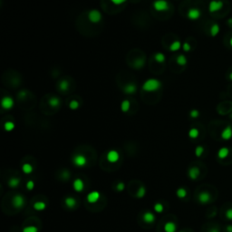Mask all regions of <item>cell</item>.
Listing matches in <instances>:
<instances>
[{"label": "cell", "mask_w": 232, "mask_h": 232, "mask_svg": "<svg viewBox=\"0 0 232 232\" xmlns=\"http://www.w3.org/2000/svg\"><path fill=\"white\" fill-rule=\"evenodd\" d=\"M211 196L208 191H202L199 195V201L201 204H207L210 201Z\"/></svg>", "instance_id": "7c38bea8"}, {"label": "cell", "mask_w": 232, "mask_h": 232, "mask_svg": "<svg viewBox=\"0 0 232 232\" xmlns=\"http://www.w3.org/2000/svg\"><path fill=\"white\" fill-rule=\"evenodd\" d=\"M63 178H66V180H67V179L70 177V173H69L67 171H63Z\"/></svg>", "instance_id": "ee69618b"}, {"label": "cell", "mask_w": 232, "mask_h": 232, "mask_svg": "<svg viewBox=\"0 0 232 232\" xmlns=\"http://www.w3.org/2000/svg\"><path fill=\"white\" fill-rule=\"evenodd\" d=\"M199 115H200V112H199L198 110H196V109L191 110V111H190V116L191 118H198Z\"/></svg>", "instance_id": "f35d334b"}, {"label": "cell", "mask_w": 232, "mask_h": 232, "mask_svg": "<svg viewBox=\"0 0 232 232\" xmlns=\"http://www.w3.org/2000/svg\"><path fill=\"white\" fill-rule=\"evenodd\" d=\"M106 158H107V161L109 162H111V163H115V162H117L120 160V154L115 150H111V151L108 152Z\"/></svg>", "instance_id": "52a82bcc"}, {"label": "cell", "mask_w": 232, "mask_h": 232, "mask_svg": "<svg viewBox=\"0 0 232 232\" xmlns=\"http://www.w3.org/2000/svg\"><path fill=\"white\" fill-rule=\"evenodd\" d=\"M59 88L62 91H67L68 88H69V83H68V81H66V80L61 81L60 83H59Z\"/></svg>", "instance_id": "d6a6232c"}, {"label": "cell", "mask_w": 232, "mask_h": 232, "mask_svg": "<svg viewBox=\"0 0 232 232\" xmlns=\"http://www.w3.org/2000/svg\"><path fill=\"white\" fill-rule=\"evenodd\" d=\"M88 19L92 23H98L102 20V14L97 9H92L88 13Z\"/></svg>", "instance_id": "8992f818"}, {"label": "cell", "mask_w": 232, "mask_h": 232, "mask_svg": "<svg viewBox=\"0 0 232 232\" xmlns=\"http://www.w3.org/2000/svg\"><path fill=\"white\" fill-rule=\"evenodd\" d=\"M49 104L52 106V107H57V106H59L60 105V100L57 98V97H52L50 100H49Z\"/></svg>", "instance_id": "f1b7e54d"}, {"label": "cell", "mask_w": 232, "mask_h": 232, "mask_svg": "<svg viewBox=\"0 0 232 232\" xmlns=\"http://www.w3.org/2000/svg\"><path fill=\"white\" fill-rule=\"evenodd\" d=\"M176 229H177V227H176V224L172 221L166 222L165 225H164V231L165 232H176Z\"/></svg>", "instance_id": "2e32d148"}, {"label": "cell", "mask_w": 232, "mask_h": 232, "mask_svg": "<svg viewBox=\"0 0 232 232\" xmlns=\"http://www.w3.org/2000/svg\"><path fill=\"white\" fill-rule=\"evenodd\" d=\"M209 232H219V230L217 228H213L209 230Z\"/></svg>", "instance_id": "bcb514c9"}, {"label": "cell", "mask_w": 232, "mask_h": 232, "mask_svg": "<svg viewBox=\"0 0 232 232\" xmlns=\"http://www.w3.org/2000/svg\"><path fill=\"white\" fill-rule=\"evenodd\" d=\"M219 31H220V27H219V25L218 24H213V25H211V27H210V30H209V32H210V35L214 37V36H216V35H219Z\"/></svg>", "instance_id": "7402d4cb"}, {"label": "cell", "mask_w": 232, "mask_h": 232, "mask_svg": "<svg viewBox=\"0 0 232 232\" xmlns=\"http://www.w3.org/2000/svg\"><path fill=\"white\" fill-rule=\"evenodd\" d=\"M153 7L156 11L163 12L169 9V3L166 0H156L153 3Z\"/></svg>", "instance_id": "5b68a950"}, {"label": "cell", "mask_w": 232, "mask_h": 232, "mask_svg": "<svg viewBox=\"0 0 232 232\" xmlns=\"http://www.w3.org/2000/svg\"><path fill=\"white\" fill-rule=\"evenodd\" d=\"M161 86V81L152 78V79H148L146 80L143 85H142V90L147 92H156L157 90H159Z\"/></svg>", "instance_id": "6da1fadb"}, {"label": "cell", "mask_w": 232, "mask_h": 232, "mask_svg": "<svg viewBox=\"0 0 232 232\" xmlns=\"http://www.w3.org/2000/svg\"><path fill=\"white\" fill-rule=\"evenodd\" d=\"M33 208L35 210H37V211H43L46 208V204L44 202V201H35L33 205Z\"/></svg>", "instance_id": "d6986e66"}, {"label": "cell", "mask_w": 232, "mask_h": 232, "mask_svg": "<svg viewBox=\"0 0 232 232\" xmlns=\"http://www.w3.org/2000/svg\"><path fill=\"white\" fill-rule=\"evenodd\" d=\"M1 106L6 110L11 109L14 106V100L10 96H6L1 101Z\"/></svg>", "instance_id": "30bf717a"}, {"label": "cell", "mask_w": 232, "mask_h": 232, "mask_svg": "<svg viewBox=\"0 0 232 232\" xmlns=\"http://www.w3.org/2000/svg\"><path fill=\"white\" fill-rule=\"evenodd\" d=\"M4 128L6 132H12L15 129V123L13 122H6L4 124Z\"/></svg>", "instance_id": "f546056e"}, {"label": "cell", "mask_w": 232, "mask_h": 232, "mask_svg": "<svg viewBox=\"0 0 232 232\" xmlns=\"http://www.w3.org/2000/svg\"><path fill=\"white\" fill-rule=\"evenodd\" d=\"M154 59L158 63H163L165 61V55L162 53H157L154 55Z\"/></svg>", "instance_id": "1f68e13d"}, {"label": "cell", "mask_w": 232, "mask_h": 232, "mask_svg": "<svg viewBox=\"0 0 232 232\" xmlns=\"http://www.w3.org/2000/svg\"><path fill=\"white\" fill-rule=\"evenodd\" d=\"M34 188H35V182L32 180H30V181H28L26 182V189L27 190H33Z\"/></svg>", "instance_id": "74e56055"}, {"label": "cell", "mask_w": 232, "mask_h": 232, "mask_svg": "<svg viewBox=\"0 0 232 232\" xmlns=\"http://www.w3.org/2000/svg\"><path fill=\"white\" fill-rule=\"evenodd\" d=\"M23 232H38V228L35 226H28L23 228Z\"/></svg>", "instance_id": "d590c367"}, {"label": "cell", "mask_w": 232, "mask_h": 232, "mask_svg": "<svg viewBox=\"0 0 232 232\" xmlns=\"http://www.w3.org/2000/svg\"><path fill=\"white\" fill-rule=\"evenodd\" d=\"M114 5H122L123 3H125L127 0H111Z\"/></svg>", "instance_id": "7bdbcfd3"}, {"label": "cell", "mask_w": 232, "mask_h": 232, "mask_svg": "<svg viewBox=\"0 0 232 232\" xmlns=\"http://www.w3.org/2000/svg\"><path fill=\"white\" fill-rule=\"evenodd\" d=\"M200 169L198 168V167H192V168H190L189 170V172H188L189 177L191 180H197L198 177L200 176Z\"/></svg>", "instance_id": "5bb4252c"}, {"label": "cell", "mask_w": 232, "mask_h": 232, "mask_svg": "<svg viewBox=\"0 0 232 232\" xmlns=\"http://www.w3.org/2000/svg\"><path fill=\"white\" fill-rule=\"evenodd\" d=\"M116 189L118 191H123L124 189H125V184L123 182H119L116 186Z\"/></svg>", "instance_id": "ab89813d"}, {"label": "cell", "mask_w": 232, "mask_h": 232, "mask_svg": "<svg viewBox=\"0 0 232 232\" xmlns=\"http://www.w3.org/2000/svg\"><path fill=\"white\" fill-rule=\"evenodd\" d=\"M226 229H227L228 232H232V225H228V226H227Z\"/></svg>", "instance_id": "f6af8a7d"}, {"label": "cell", "mask_w": 232, "mask_h": 232, "mask_svg": "<svg viewBox=\"0 0 232 232\" xmlns=\"http://www.w3.org/2000/svg\"><path fill=\"white\" fill-rule=\"evenodd\" d=\"M64 203H66V205L67 208L69 209H73L75 206H76V200L73 197H67L66 200H64Z\"/></svg>", "instance_id": "ac0fdd59"}, {"label": "cell", "mask_w": 232, "mask_h": 232, "mask_svg": "<svg viewBox=\"0 0 232 232\" xmlns=\"http://www.w3.org/2000/svg\"><path fill=\"white\" fill-rule=\"evenodd\" d=\"M176 62H177V63L179 64V66H185V64L187 63V58H186V56H185V55L180 54L179 56L177 57V60H176Z\"/></svg>", "instance_id": "484cf974"}, {"label": "cell", "mask_w": 232, "mask_h": 232, "mask_svg": "<svg viewBox=\"0 0 232 232\" xmlns=\"http://www.w3.org/2000/svg\"><path fill=\"white\" fill-rule=\"evenodd\" d=\"M228 153H229V150L228 149V148L222 147L218 152V157L219 158V159H225V158H227V156L228 155Z\"/></svg>", "instance_id": "ffe728a7"}, {"label": "cell", "mask_w": 232, "mask_h": 232, "mask_svg": "<svg viewBox=\"0 0 232 232\" xmlns=\"http://www.w3.org/2000/svg\"><path fill=\"white\" fill-rule=\"evenodd\" d=\"M154 210L157 213H161L164 210V206L162 205L161 203H156L154 205Z\"/></svg>", "instance_id": "836d02e7"}, {"label": "cell", "mask_w": 232, "mask_h": 232, "mask_svg": "<svg viewBox=\"0 0 232 232\" xmlns=\"http://www.w3.org/2000/svg\"><path fill=\"white\" fill-rule=\"evenodd\" d=\"M100 196L101 195H100L99 191L94 190V191H91L90 193H88L86 200L89 203H96L99 200Z\"/></svg>", "instance_id": "8fae6325"}, {"label": "cell", "mask_w": 232, "mask_h": 232, "mask_svg": "<svg viewBox=\"0 0 232 232\" xmlns=\"http://www.w3.org/2000/svg\"><path fill=\"white\" fill-rule=\"evenodd\" d=\"M176 194H177L178 198L184 199L185 197L187 196V190H185L184 188H180V189L177 190V191H176Z\"/></svg>", "instance_id": "83f0119b"}, {"label": "cell", "mask_w": 232, "mask_h": 232, "mask_svg": "<svg viewBox=\"0 0 232 232\" xmlns=\"http://www.w3.org/2000/svg\"><path fill=\"white\" fill-rule=\"evenodd\" d=\"M73 188L76 192H82L85 190V182L82 179L77 178L73 181Z\"/></svg>", "instance_id": "9c48e42d"}, {"label": "cell", "mask_w": 232, "mask_h": 232, "mask_svg": "<svg viewBox=\"0 0 232 232\" xmlns=\"http://www.w3.org/2000/svg\"><path fill=\"white\" fill-rule=\"evenodd\" d=\"M79 103H78V101H76V100H73V101H71L70 102V104H69V107H70V109H72V110H76V109H78L79 108Z\"/></svg>", "instance_id": "e575fe53"}, {"label": "cell", "mask_w": 232, "mask_h": 232, "mask_svg": "<svg viewBox=\"0 0 232 232\" xmlns=\"http://www.w3.org/2000/svg\"><path fill=\"white\" fill-rule=\"evenodd\" d=\"M182 49H183V51H185V52H189V51H190V49H191L190 44L189 43H184V44H182Z\"/></svg>", "instance_id": "60d3db41"}, {"label": "cell", "mask_w": 232, "mask_h": 232, "mask_svg": "<svg viewBox=\"0 0 232 232\" xmlns=\"http://www.w3.org/2000/svg\"><path fill=\"white\" fill-rule=\"evenodd\" d=\"M7 184L10 188H16L20 184V179L17 177H13L11 179H9Z\"/></svg>", "instance_id": "44dd1931"}, {"label": "cell", "mask_w": 232, "mask_h": 232, "mask_svg": "<svg viewBox=\"0 0 232 232\" xmlns=\"http://www.w3.org/2000/svg\"><path fill=\"white\" fill-rule=\"evenodd\" d=\"M226 217H227L228 219L232 220V209H229L227 210V212H226Z\"/></svg>", "instance_id": "b9f144b4"}, {"label": "cell", "mask_w": 232, "mask_h": 232, "mask_svg": "<svg viewBox=\"0 0 232 232\" xmlns=\"http://www.w3.org/2000/svg\"><path fill=\"white\" fill-rule=\"evenodd\" d=\"M229 44H230V46L232 47V37L230 38V40H229Z\"/></svg>", "instance_id": "c3c4849f"}, {"label": "cell", "mask_w": 232, "mask_h": 232, "mask_svg": "<svg viewBox=\"0 0 232 232\" xmlns=\"http://www.w3.org/2000/svg\"><path fill=\"white\" fill-rule=\"evenodd\" d=\"M181 47V44L180 41H174L171 45H170V50L172 51V52H176L180 50Z\"/></svg>", "instance_id": "d4e9b609"}, {"label": "cell", "mask_w": 232, "mask_h": 232, "mask_svg": "<svg viewBox=\"0 0 232 232\" xmlns=\"http://www.w3.org/2000/svg\"><path fill=\"white\" fill-rule=\"evenodd\" d=\"M146 194V189L144 187H140V189H138L137 192H136V197L139 199H142L145 196Z\"/></svg>", "instance_id": "4dcf8cb0"}, {"label": "cell", "mask_w": 232, "mask_h": 232, "mask_svg": "<svg viewBox=\"0 0 232 232\" xmlns=\"http://www.w3.org/2000/svg\"><path fill=\"white\" fill-rule=\"evenodd\" d=\"M223 2L220 0H211L209 4V11L210 13H215L223 8Z\"/></svg>", "instance_id": "277c9868"}, {"label": "cell", "mask_w": 232, "mask_h": 232, "mask_svg": "<svg viewBox=\"0 0 232 232\" xmlns=\"http://www.w3.org/2000/svg\"><path fill=\"white\" fill-rule=\"evenodd\" d=\"M73 162L76 167H79V168H83L87 164V159L85 155L83 154H76L73 156Z\"/></svg>", "instance_id": "3957f363"}, {"label": "cell", "mask_w": 232, "mask_h": 232, "mask_svg": "<svg viewBox=\"0 0 232 232\" xmlns=\"http://www.w3.org/2000/svg\"><path fill=\"white\" fill-rule=\"evenodd\" d=\"M228 25H230L232 26V18H230V19H228Z\"/></svg>", "instance_id": "7dc6e473"}, {"label": "cell", "mask_w": 232, "mask_h": 232, "mask_svg": "<svg viewBox=\"0 0 232 232\" xmlns=\"http://www.w3.org/2000/svg\"><path fill=\"white\" fill-rule=\"evenodd\" d=\"M123 92L127 94H133L136 92V85L134 83H128L123 88Z\"/></svg>", "instance_id": "e0dca14e"}, {"label": "cell", "mask_w": 232, "mask_h": 232, "mask_svg": "<svg viewBox=\"0 0 232 232\" xmlns=\"http://www.w3.org/2000/svg\"><path fill=\"white\" fill-rule=\"evenodd\" d=\"M200 134V132L197 128H191L190 131H189V137L191 138V139H196L198 138Z\"/></svg>", "instance_id": "4316f807"}, {"label": "cell", "mask_w": 232, "mask_h": 232, "mask_svg": "<svg viewBox=\"0 0 232 232\" xmlns=\"http://www.w3.org/2000/svg\"><path fill=\"white\" fill-rule=\"evenodd\" d=\"M180 232H184V231H180Z\"/></svg>", "instance_id": "f907efd6"}, {"label": "cell", "mask_w": 232, "mask_h": 232, "mask_svg": "<svg viewBox=\"0 0 232 232\" xmlns=\"http://www.w3.org/2000/svg\"><path fill=\"white\" fill-rule=\"evenodd\" d=\"M201 16V12L198 8H190L187 13V16L190 20H198Z\"/></svg>", "instance_id": "ba28073f"}, {"label": "cell", "mask_w": 232, "mask_h": 232, "mask_svg": "<svg viewBox=\"0 0 232 232\" xmlns=\"http://www.w3.org/2000/svg\"><path fill=\"white\" fill-rule=\"evenodd\" d=\"M12 205L16 209H21L25 205V199L23 195L16 194L12 198Z\"/></svg>", "instance_id": "7a4b0ae2"}, {"label": "cell", "mask_w": 232, "mask_h": 232, "mask_svg": "<svg viewBox=\"0 0 232 232\" xmlns=\"http://www.w3.org/2000/svg\"><path fill=\"white\" fill-rule=\"evenodd\" d=\"M204 152V148L202 146H197L195 149V155L197 157H200Z\"/></svg>", "instance_id": "8d00e7d4"}, {"label": "cell", "mask_w": 232, "mask_h": 232, "mask_svg": "<svg viewBox=\"0 0 232 232\" xmlns=\"http://www.w3.org/2000/svg\"><path fill=\"white\" fill-rule=\"evenodd\" d=\"M221 138L225 141L230 140L232 138V127L230 125L227 126L221 133Z\"/></svg>", "instance_id": "4fadbf2b"}, {"label": "cell", "mask_w": 232, "mask_h": 232, "mask_svg": "<svg viewBox=\"0 0 232 232\" xmlns=\"http://www.w3.org/2000/svg\"><path fill=\"white\" fill-rule=\"evenodd\" d=\"M22 171L25 174H30L34 171V167L30 163H24L22 166Z\"/></svg>", "instance_id": "603a6c76"}, {"label": "cell", "mask_w": 232, "mask_h": 232, "mask_svg": "<svg viewBox=\"0 0 232 232\" xmlns=\"http://www.w3.org/2000/svg\"><path fill=\"white\" fill-rule=\"evenodd\" d=\"M130 107H131V104H130V102L128 100H124L122 102V104H121V110L123 111V113H126L130 110Z\"/></svg>", "instance_id": "cb8c5ba5"}, {"label": "cell", "mask_w": 232, "mask_h": 232, "mask_svg": "<svg viewBox=\"0 0 232 232\" xmlns=\"http://www.w3.org/2000/svg\"><path fill=\"white\" fill-rule=\"evenodd\" d=\"M156 218H155V215L153 213L148 211V212H145L143 214V220L146 222V223H153L155 221Z\"/></svg>", "instance_id": "9a60e30c"}, {"label": "cell", "mask_w": 232, "mask_h": 232, "mask_svg": "<svg viewBox=\"0 0 232 232\" xmlns=\"http://www.w3.org/2000/svg\"><path fill=\"white\" fill-rule=\"evenodd\" d=\"M229 79L232 81V73H229Z\"/></svg>", "instance_id": "681fc988"}]
</instances>
